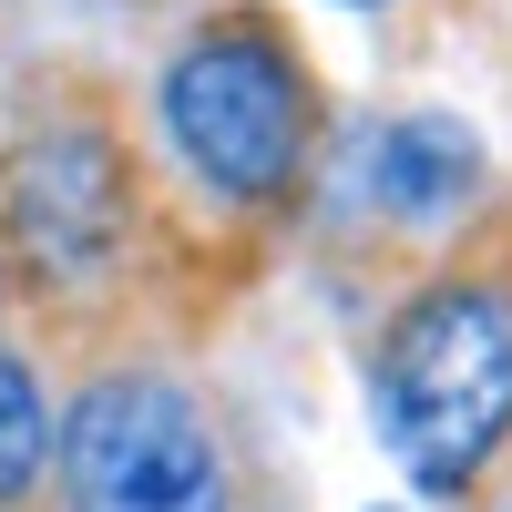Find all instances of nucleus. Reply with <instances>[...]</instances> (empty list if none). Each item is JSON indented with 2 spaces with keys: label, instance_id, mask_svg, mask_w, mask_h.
<instances>
[{
  "label": "nucleus",
  "instance_id": "7",
  "mask_svg": "<svg viewBox=\"0 0 512 512\" xmlns=\"http://www.w3.org/2000/svg\"><path fill=\"white\" fill-rule=\"evenodd\" d=\"M338 11H379V0H338Z\"/></svg>",
  "mask_w": 512,
  "mask_h": 512
},
{
  "label": "nucleus",
  "instance_id": "5",
  "mask_svg": "<svg viewBox=\"0 0 512 512\" xmlns=\"http://www.w3.org/2000/svg\"><path fill=\"white\" fill-rule=\"evenodd\" d=\"M379 195H390L400 216L461 205L472 195V134H451V123H400V134H379Z\"/></svg>",
  "mask_w": 512,
  "mask_h": 512
},
{
  "label": "nucleus",
  "instance_id": "3",
  "mask_svg": "<svg viewBox=\"0 0 512 512\" xmlns=\"http://www.w3.org/2000/svg\"><path fill=\"white\" fill-rule=\"evenodd\" d=\"M62 472H72V512H226L216 431L164 379L82 390L62 431Z\"/></svg>",
  "mask_w": 512,
  "mask_h": 512
},
{
  "label": "nucleus",
  "instance_id": "2",
  "mask_svg": "<svg viewBox=\"0 0 512 512\" xmlns=\"http://www.w3.org/2000/svg\"><path fill=\"white\" fill-rule=\"evenodd\" d=\"M164 123L216 195H277L308 154V93L287 41L267 21H216L205 41H185V62L164 72Z\"/></svg>",
  "mask_w": 512,
  "mask_h": 512
},
{
  "label": "nucleus",
  "instance_id": "1",
  "mask_svg": "<svg viewBox=\"0 0 512 512\" xmlns=\"http://www.w3.org/2000/svg\"><path fill=\"white\" fill-rule=\"evenodd\" d=\"M512 431V308L492 287H431L379 349V441L420 492H461Z\"/></svg>",
  "mask_w": 512,
  "mask_h": 512
},
{
  "label": "nucleus",
  "instance_id": "6",
  "mask_svg": "<svg viewBox=\"0 0 512 512\" xmlns=\"http://www.w3.org/2000/svg\"><path fill=\"white\" fill-rule=\"evenodd\" d=\"M41 451H52V410H41L31 369H21L11 349H0V502H11V492H31Z\"/></svg>",
  "mask_w": 512,
  "mask_h": 512
},
{
  "label": "nucleus",
  "instance_id": "4",
  "mask_svg": "<svg viewBox=\"0 0 512 512\" xmlns=\"http://www.w3.org/2000/svg\"><path fill=\"white\" fill-rule=\"evenodd\" d=\"M11 246L52 287H82V277L113 267V246H123V164H113V144L93 123H62V134H41L11 164Z\"/></svg>",
  "mask_w": 512,
  "mask_h": 512
}]
</instances>
